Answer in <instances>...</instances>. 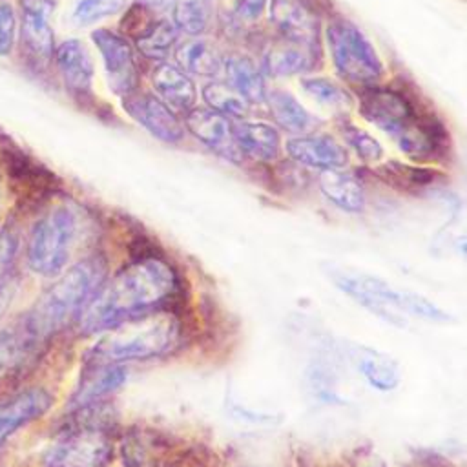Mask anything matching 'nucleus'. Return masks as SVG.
<instances>
[{
	"instance_id": "f257e3e1",
	"label": "nucleus",
	"mask_w": 467,
	"mask_h": 467,
	"mask_svg": "<svg viewBox=\"0 0 467 467\" xmlns=\"http://www.w3.org/2000/svg\"><path fill=\"white\" fill-rule=\"evenodd\" d=\"M179 290L177 270L164 259L144 257L104 281L80 314L82 334H99L137 314L161 308Z\"/></svg>"
},
{
	"instance_id": "f03ea898",
	"label": "nucleus",
	"mask_w": 467,
	"mask_h": 467,
	"mask_svg": "<svg viewBox=\"0 0 467 467\" xmlns=\"http://www.w3.org/2000/svg\"><path fill=\"white\" fill-rule=\"evenodd\" d=\"M361 115L385 131L412 161H436L447 155L443 124L398 88L367 86L361 93Z\"/></svg>"
},
{
	"instance_id": "7ed1b4c3",
	"label": "nucleus",
	"mask_w": 467,
	"mask_h": 467,
	"mask_svg": "<svg viewBox=\"0 0 467 467\" xmlns=\"http://www.w3.org/2000/svg\"><path fill=\"white\" fill-rule=\"evenodd\" d=\"M182 339L181 317L166 308L137 314L106 330L89 348V365H122L170 354Z\"/></svg>"
},
{
	"instance_id": "20e7f679",
	"label": "nucleus",
	"mask_w": 467,
	"mask_h": 467,
	"mask_svg": "<svg viewBox=\"0 0 467 467\" xmlns=\"http://www.w3.org/2000/svg\"><path fill=\"white\" fill-rule=\"evenodd\" d=\"M106 281V261L91 255L66 270L26 312L33 328L49 341L73 317H80Z\"/></svg>"
},
{
	"instance_id": "39448f33",
	"label": "nucleus",
	"mask_w": 467,
	"mask_h": 467,
	"mask_svg": "<svg viewBox=\"0 0 467 467\" xmlns=\"http://www.w3.org/2000/svg\"><path fill=\"white\" fill-rule=\"evenodd\" d=\"M334 283L359 305L392 325H403V316H416L425 321H449L451 316L427 297L394 288L387 281L368 274L337 272Z\"/></svg>"
},
{
	"instance_id": "423d86ee",
	"label": "nucleus",
	"mask_w": 467,
	"mask_h": 467,
	"mask_svg": "<svg viewBox=\"0 0 467 467\" xmlns=\"http://www.w3.org/2000/svg\"><path fill=\"white\" fill-rule=\"evenodd\" d=\"M77 234V215L67 206H57L42 215L31 230L27 263L42 277H55L66 268Z\"/></svg>"
},
{
	"instance_id": "0eeeda50",
	"label": "nucleus",
	"mask_w": 467,
	"mask_h": 467,
	"mask_svg": "<svg viewBox=\"0 0 467 467\" xmlns=\"http://www.w3.org/2000/svg\"><path fill=\"white\" fill-rule=\"evenodd\" d=\"M327 42L332 64L341 77L354 84L372 86L383 75V62L368 38L347 18L327 24Z\"/></svg>"
},
{
	"instance_id": "6e6552de",
	"label": "nucleus",
	"mask_w": 467,
	"mask_h": 467,
	"mask_svg": "<svg viewBox=\"0 0 467 467\" xmlns=\"http://www.w3.org/2000/svg\"><path fill=\"white\" fill-rule=\"evenodd\" d=\"M111 445L99 432L80 429L51 443L42 454L44 467H100L109 460Z\"/></svg>"
},
{
	"instance_id": "1a4fd4ad",
	"label": "nucleus",
	"mask_w": 467,
	"mask_h": 467,
	"mask_svg": "<svg viewBox=\"0 0 467 467\" xmlns=\"http://www.w3.org/2000/svg\"><path fill=\"white\" fill-rule=\"evenodd\" d=\"M47 341L29 323L26 312L0 328V381L24 370Z\"/></svg>"
},
{
	"instance_id": "9d476101",
	"label": "nucleus",
	"mask_w": 467,
	"mask_h": 467,
	"mask_svg": "<svg viewBox=\"0 0 467 467\" xmlns=\"http://www.w3.org/2000/svg\"><path fill=\"white\" fill-rule=\"evenodd\" d=\"M91 38L102 55L111 89L122 97L133 93V88L137 86V67L128 40L109 29H97Z\"/></svg>"
},
{
	"instance_id": "9b49d317",
	"label": "nucleus",
	"mask_w": 467,
	"mask_h": 467,
	"mask_svg": "<svg viewBox=\"0 0 467 467\" xmlns=\"http://www.w3.org/2000/svg\"><path fill=\"white\" fill-rule=\"evenodd\" d=\"M124 109L133 120H137L144 130L162 142L175 144L184 137V126L181 120L153 95L130 93L124 97Z\"/></svg>"
},
{
	"instance_id": "f8f14e48",
	"label": "nucleus",
	"mask_w": 467,
	"mask_h": 467,
	"mask_svg": "<svg viewBox=\"0 0 467 467\" xmlns=\"http://www.w3.org/2000/svg\"><path fill=\"white\" fill-rule=\"evenodd\" d=\"M186 128L197 140L217 155L232 162H239L243 159L234 140V124L230 122V117L212 108H192L186 113Z\"/></svg>"
},
{
	"instance_id": "ddd939ff",
	"label": "nucleus",
	"mask_w": 467,
	"mask_h": 467,
	"mask_svg": "<svg viewBox=\"0 0 467 467\" xmlns=\"http://www.w3.org/2000/svg\"><path fill=\"white\" fill-rule=\"evenodd\" d=\"M20 36L22 44L38 60H49L55 53V38L51 27L53 0H22L20 2Z\"/></svg>"
},
{
	"instance_id": "4468645a",
	"label": "nucleus",
	"mask_w": 467,
	"mask_h": 467,
	"mask_svg": "<svg viewBox=\"0 0 467 467\" xmlns=\"http://www.w3.org/2000/svg\"><path fill=\"white\" fill-rule=\"evenodd\" d=\"M53 405V396L40 387H31L0 401V445L24 425L44 416Z\"/></svg>"
},
{
	"instance_id": "2eb2a0df",
	"label": "nucleus",
	"mask_w": 467,
	"mask_h": 467,
	"mask_svg": "<svg viewBox=\"0 0 467 467\" xmlns=\"http://www.w3.org/2000/svg\"><path fill=\"white\" fill-rule=\"evenodd\" d=\"M286 153L292 161L317 170L343 168L348 161L347 150L330 135L305 133L286 140Z\"/></svg>"
},
{
	"instance_id": "dca6fc26",
	"label": "nucleus",
	"mask_w": 467,
	"mask_h": 467,
	"mask_svg": "<svg viewBox=\"0 0 467 467\" xmlns=\"http://www.w3.org/2000/svg\"><path fill=\"white\" fill-rule=\"evenodd\" d=\"M270 20L285 40L310 51L317 44V20L299 0H270Z\"/></svg>"
},
{
	"instance_id": "f3484780",
	"label": "nucleus",
	"mask_w": 467,
	"mask_h": 467,
	"mask_svg": "<svg viewBox=\"0 0 467 467\" xmlns=\"http://www.w3.org/2000/svg\"><path fill=\"white\" fill-rule=\"evenodd\" d=\"M55 60L66 86L75 93H88L93 82V60L84 42L71 38L64 40L55 49Z\"/></svg>"
},
{
	"instance_id": "a211bd4d",
	"label": "nucleus",
	"mask_w": 467,
	"mask_h": 467,
	"mask_svg": "<svg viewBox=\"0 0 467 467\" xmlns=\"http://www.w3.org/2000/svg\"><path fill=\"white\" fill-rule=\"evenodd\" d=\"M321 193L347 213H361L365 208V188L358 175L350 171L323 170L317 177Z\"/></svg>"
},
{
	"instance_id": "6ab92c4d",
	"label": "nucleus",
	"mask_w": 467,
	"mask_h": 467,
	"mask_svg": "<svg viewBox=\"0 0 467 467\" xmlns=\"http://www.w3.org/2000/svg\"><path fill=\"white\" fill-rule=\"evenodd\" d=\"M234 140L241 155L255 161H274L279 155L281 139L274 126L266 122L239 120L234 124Z\"/></svg>"
},
{
	"instance_id": "aec40b11",
	"label": "nucleus",
	"mask_w": 467,
	"mask_h": 467,
	"mask_svg": "<svg viewBox=\"0 0 467 467\" xmlns=\"http://www.w3.org/2000/svg\"><path fill=\"white\" fill-rule=\"evenodd\" d=\"M151 84L159 97L171 108L190 111L195 104V88L190 77L177 66L161 62L151 73Z\"/></svg>"
},
{
	"instance_id": "412c9836",
	"label": "nucleus",
	"mask_w": 467,
	"mask_h": 467,
	"mask_svg": "<svg viewBox=\"0 0 467 467\" xmlns=\"http://www.w3.org/2000/svg\"><path fill=\"white\" fill-rule=\"evenodd\" d=\"M126 381V368L122 365H93V370L82 379L71 398L77 409L89 407L102 401L108 394L115 392Z\"/></svg>"
},
{
	"instance_id": "4be33fe9",
	"label": "nucleus",
	"mask_w": 467,
	"mask_h": 467,
	"mask_svg": "<svg viewBox=\"0 0 467 467\" xmlns=\"http://www.w3.org/2000/svg\"><path fill=\"white\" fill-rule=\"evenodd\" d=\"M265 102L268 104L274 120L290 133L305 135L319 126V120L312 113H308L288 91L272 89L270 93H266Z\"/></svg>"
},
{
	"instance_id": "5701e85b",
	"label": "nucleus",
	"mask_w": 467,
	"mask_h": 467,
	"mask_svg": "<svg viewBox=\"0 0 467 467\" xmlns=\"http://www.w3.org/2000/svg\"><path fill=\"white\" fill-rule=\"evenodd\" d=\"M224 71L228 84L248 102L259 104L266 100V86L261 71L246 57H230L224 60Z\"/></svg>"
},
{
	"instance_id": "b1692460",
	"label": "nucleus",
	"mask_w": 467,
	"mask_h": 467,
	"mask_svg": "<svg viewBox=\"0 0 467 467\" xmlns=\"http://www.w3.org/2000/svg\"><path fill=\"white\" fill-rule=\"evenodd\" d=\"M378 177H381L387 184L400 192H421L429 186H434L443 173L434 168L416 166V164H403V162H385L376 170Z\"/></svg>"
},
{
	"instance_id": "393cba45",
	"label": "nucleus",
	"mask_w": 467,
	"mask_h": 467,
	"mask_svg": "<svg viewBox=\"0 0 467 467\" xmlns=\"http://www.w3.org/2000/svg\"><path fill=\"white\" fill-rule=\"evenodd\" d=\"M177 64L184 73L199 77H213L224 67V58L219 49L206 40H188L175 49Z\"/></svg>"
},
{
	"instance_id": "a878e982",
	"label": "nucleus",
	"mask_w": 467,
	"mask_h": 467,
	"mask_svg": "<svg viewBox=\"0 0 467 467\" xmlns=\"http://www.w3.org/2000/svg\"><path fill=\"white\" fill-rule=\"evenodd\" d=\"M312 66V51L288 40L270 46L263 57V69L272 77L305 73L310 71Z\"/></svg>"
},
{
	"instance_id": "bb28decb",
	"label": "nucleus",
	"mask_w": 467,
	"mask_h": 467,
	"mask_svg": "<svg viewBox=\"0 0 467 467\" xmlns=\"http://www.w3.org/2000/svg\"><path fill=\"white\" fill-rule=\"evenodd\" d=\"M356 365L363 379L379 392H390L400 385L401 372L398 363L381 352L363 350L358 356Z\"/></svg>"
},
{
	"instance_id": "cd10ccee",
	"label": "nucleus",
	"mask_w": 467,
	"mask_h": 467,
	"mask_svg": "<svg viewBox=\"0 0 467 467\" xmlns=\"http://www.w3.org/2000/svg\"><path fill=\"white\" fill-rule=\"evenodd\" d=\"M301 88L314 102L328 109H347L352 106L350 93L328 77H305L301 78Z\"/></svg>"
},
{
	"instance_id": "c85d7f7f",
	"label": "nucleus",
	"mask_w": 467,
	"mask_h": 467,
	"mask_svg": "<svg viewBox=\"0 0 467 467\" xmlns=\"http://www.w3.org/2000/svg\"><path fill=\"white\" fill-rule=\"evenodd\" d=\"M175 40H177V27L166 20H161L146 27V31L137 38V47L144 57L153 60H162L173 47Z\"/></svg>"
},
{
	"instance_id": "c756f323",
	"label": "nucleus",
	"mask_w": 467,
	"mask_h": 467,
	"mask_svg": "<svg viewBox=\"0 0 467 467\" xmlns=\"http://www.w3.org/2000/svg\"><path fill=\"white\" fill-rule=\"evenodd\" d=\"M202 97L212 109H215L226 117L241 119L248 111V102L230 84L210 82L204 86Z\"/></svg>"
},
{
	"instance_id": "7c9ffc66",
	"label": "nucleus",
	"mask_w": 467,
	"mask_h": 467,
	"mask_svg": "<svg viewBox=\"0 0 467 467\" xmlns=\"http://www.w3.org/2000/svg\"><path fill=\"white\" fill-rule=\"evenodd\" d=\"M173 20L188 35H201L210 22V11L204 0H179L173 4Z\"/></svg>"
},
{
	"instance_id": "2f4dec72",
	"label": "nucleus",
	"mask_w": 467,
	"mask_h": 467,
	"mask_svg": "<svg viewBox=\"0 0 467 467\" xmlns=\"http://www.w3.org/2000/svg\"><path fill=\"white\" fill-rule=\"evenodd\" d=\"M339 131L343 140L356 151V155L365 162H378L383 157L381 144L365 130L358 128L356 124L345 120L339 124Z\"/></svg>"
},
{
	"instance_id": "473e14b6",
	"label": "nucleus",
	"mask_w": 467,
	"mask_h": 467,
	"mask_svg": "<svg viewBox=\"0 0 467 467\" xmlns=\"http://www.w3.org/2000/svg\"><path fill=\"white\" fill-rule=\"evenodd\" d=\"M122 4L124 0H78L71 18L77 26H91L106 16L115 15Z\"/></svg>"
},
{
	"instance_id": "72a5a7b5",
	"label": "nucleus",
	"mask_w": 467,
	"mask_h": 467,
	"mask_svg": "<svg viewBox=\"0 0 467 467\" xmlns=\"http://www.w3.org/2000/svg\"><path fill=\"white\" fill-rule=\"evenodd\" d=\"M16 18L9 4H0V55H7L15 40Z\"/></svg>"
},
{
	"instance_id": "f704fd0d",
	"label": "nucleus",
	"mask_w": 467,
	"mask_h": 467,
	"mask_svg": "<svg viewBox=\"0 0 467 467\" xmlns=\"http://www.w3.org/2000/svg\"><path fill=\"white\" fill-rule=\"evenodd\" d=\"M266 4L268 0H234V13L244 22H254L265 13Z\"/></svg>"
},
{
	"instance_id": "c9c22d12",
	"label": "nucleus",
	"mask_w": 467,
	"mask_h": 467,
	"mask_svg": "<svg viewBox=\"0 0 467 467\" xmlns=\"http://www.w3.org/2000/svg\"><path fill=\"white\" fill-rule=\"evenodd\" d=\"M16 290H18V281L15 275H11V274L0 275V319L9 310L15 296H16Z\"/></svg>"
},
{
	"instance_id": "e433bc0d",
	"label": "nucleus",
	"mask_w": 467,
	"mask_h": 467,
	"mask_svg": "<svg viewBox=\"0 0 467 467\" xmlns=\"http://www.w3.org/2000/svg\"><path fill=\"white\" fill-rule=\"evenodd\" d=\"M16 244H18L16 234H13L9 230H4L0 234V270L7 268L11 265L15 254H16Z\"/></svg>"
},
{
	"instance_id": "4c0bfd02",
	"label": "nucleus",
	"mask_w": 467,
	"mask_h": 467,
	"mask_svg": "<svg viewBox=\"0 0 467 467\" xmlns=\"http://www.w3.org/2000/svg\"><path fill=\"white\" fill-rule=\"evenodd\" d=\"M142 2L151 7H168V5L175 4V0H142Z\"/></svg>"
},
{
	"instance_id": "58836bf2",
	"label": "nucleus",
	"mask_w": 467,
	"mask_h": 467,
	"mask_svg": "<svg viewBox=\"0 0 467 467\" xmlns=\"http://www.w3.org/2000/svg\"><path fill=\"white\" fill-rule=\"evenodd\" d=\"M458 248H460V252H462V254H463V255H465V257H467V235H465V237H463V239H462V241H460V244H458Z\"/></svg>"
}]
</instances>
